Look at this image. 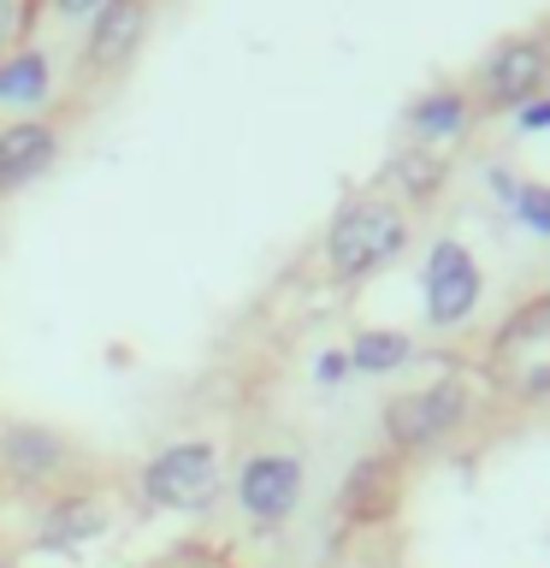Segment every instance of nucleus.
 <instances>
[{
  "instance_id": "1",
  "label": "nucleus",
  "mask_w": 550,
  "mask_h": 568,
  "mask_svg": "<svg viewBox=\"0 0 550 568\" xmlns=\"http://www.w3.org/2000/svg\"><path fill=\"white\" fill-rule=\"evenodd\" d=\"M408 243V220L390 202H349L326 231V266L337 278H367L397 261Z\"/></svg>"
},
{
  "instance_id": "2",
  "label": "nucleus",
  "mask_w": 550,
  "mask_h": 568,
  "mask_svg": "<svg viewBox=\"0 0 550 568\" xmlns=\"http://www.w3.org/2000/svg\"><path fill=\"white\" fill-rule=\"evenodd\" d=\"M142 497L177 515L207 509L220 497V456H213V444H172V450H160L142 468Z\"/></svg>"
},
{
  "instance_id": "3",
  "label": "nucleus",
  "mask_w": 550,
  "mask_h": 568,
  "mask_svg": "<svg viewBox=\"0 0 550 568\" xmlns=\"http://www.w3.org/2000/svg\"><path fill=\"white\" fill-rule=\"evenodd\" d=\"M461 415H468V385L461 379H438V385H420V390H403L390 397L385 408V438L397 450H432L438 438H450Z\"/></svg>"
},
{
  "instance_id": "4",
  "label": "nucleus",
  "mask_w": 550,
  "mask_h": 568,
  "mask_svg": "<svg viewBox=\"0 0 550 568\" xmlns=\"http://www.w3.org/2000/svg\"><path fill=\"white\" fill-rule=\"evenodd\" d=\"M497 379L521 397H550V302H532L497 332Z\"/></svg>"
},
{
  "instance_id": "5",
  "label": "nucleus",
  "mask_w": 550,
  "mask_h": 568,
  "mask_svg": "<svg viewBox=\"0 0 550 568\" xmlns=\"http://www.w3.org/2000/svg\"><path fill=\"white\" fill-rule=\"evenodd\" d=\"M420 284H426V320H432V326H461L479 302V266H473L468 248L450 243V237L432 243Z\"/></svg>"
},
{
  "instance_id": "6",
  "label": "nucleus",
  "mask_w": 550,
  "mask_h": 568,
  "mask_svg": "<svg viewBox=\"0 0 550 568\" xmlns=\"http://www.w3.org/2000/svg\"><path fill=\"white\" fill-rule=\"evenodd\" d=\"M550 78V48L532 36V42H503L479 71V95L486 106H527L539 101V89Z\"/></svg>"
},
{
  "instance_id": "7",
  "label": "nucleus",
  "mask_w": 550,
  "mask_h": 568,
  "mask_svg": "<svg viewBox=\"0 0 550 568\" xmlns=\"http://www.w3.org/2000/svg\"><path fill=\"white\" fill-rule=\"evenodd\" d=\"M237 497L255 521H284L296 504H302V462L296 456H248L243 462V479H237Z\"/></svg>"
},
{
  "instance_id": "8",
  "label": "nucleus",
  "mask_w": 550,
  "mask_h": 568,
  "mask_svg": "<svg viewBox=\"0 0 550 568\" xmlns=\"http://www.w3.org/2000/svg\"><path fill=\"white\" fill-rule=\"evenodd\" d=\"M142 30H149V0H106L89 24L83 71H124L131 53L142 48Z\"/></svg>"
},
{
  "instance_id": "9",
  "label": "nucleus",
  "mask_w": 550,
  "mask_h": 568,
  "mask_svg": "<svg viewBox=\"0 0 550 568\" xmlns=\"http://www.w3.org/2000/svg\"><path fill=\"white\" fill-rule=\"evenodd\" d=\"M53 149H60V136H53L48 124H35V119L7 124V131H0V190L30 184V178L53 160Z\"/></svg>"
},
{
  "instance_id": "10",
  "label": "nucleus",
  "mask_w": 550,
  "mask_h": 568,
  "mask_svg": "<svg viewBox=\"0 0 550 568\" xmlns=\"http://www.w3.org/2000/svg\"><path fill=\"white\" fill-rule=\"evenodd\" d=\"M0 456H7V468L18 479H48L60 468V438L42 433V426H12V433L0 438Z\"/></svg>"
},
{
  "instance_id": "11",
  "label": "nucleus",
  "mask_w": 550,
  "mask_h": 568,
  "mask_svg": "<svg viewBox=\"0 0 550 568\" xmlns=\"http://www.w3.org/2000/svg\"><path fill=\"white\" fill-rule=\"evenodd\" d=\"M101 527H106V515H101L95 504H89V497H71V504H53V509H48V521H42V545L71 550V545L95 539Z\"/></svg>"
},
{
  "instance_id": "12",
  "label": "nucleus",
  "mask_w": 550,
  "mask_h": 568,
  "mask_svg": "<svg viewBox=\"0 0 550 568\" xmlns=\"http://www.w3.org/2000/svg\"><path fill=\"white\" fill-rule=\"evenodd\" d=\"M48 95V60L42 53H7V65H0V101L7 106H35Z\"/></svg>"
},
{
  "instance_id": "13",
  "label": "nucleus",
  "mask_w": 550,
  "mask_h": 568,
  "mask_svg": "<svg viewBox=\"0 0 550 568\" xmlns=\"http://www.w3.org/2000/svg\"><path fill=\"white\" fill-rule=\"evenodd\" d=\"M461 119H468V101L456 95V89H438V95H420L415 101V113H408V124H415L420 136H456L461 131Z\"/></svg>"
},
{
  "instance_id": "14",
  "label": "nucleus",
  "mask_w": 550,
  "mask_h": 568,
  "mask_svg": "<svg viewBox=\"0 0 550 568\" xmlns=\"http://www.w3.org/2000/svg\"><path fill=\"white\" fill-rule=\"evenodd\" d=\"M403 362H408V337L403 332H361L355 349H349V367H361V373H390Z\"/></svg>"
},
{
  "instance_id": "15",
  "label": "nucleus",
  "mask_w": 550,
  "mask_h": 568,
  "mask_svg": "<svg viewBox=\"0 0 550 568\" xmlns=\"http://www.w3.org/2000/svg\"><path fill=\"white\" fill-rule=\"evenodd\" d=\"M379 479H397V468H390V462H361V468H355V479H349V491H344V504H349L355 515H385L390 491H379Z\"/></svg>"
},
{
  "instance_id": "16",
  "label": "nucleus",
  "mask_w": 550,
  "mask_h": 568,
  "mask_svg": "<svg viewBox=\"0 0 550 568\" xmlns=\"http://www.w3.org/2000/svg\"><path fill=\"white\" fill-rule=\"evenodd\" d=\"M515 213H521L539 237H550V190L544 184H521V190H515Z\"/></svg>"
},
{
  "instance_id": "17",
  "label": "nucleus",
  "mask_w": 550,
  "mask_h": 568,
  "mask_svg": "<svg viewBox=\"0 0 550 568\" xmlns=\"http://www.w3.org/2000/svg\"><path fill=\"white\" fill-rule=\"evenodd\" d=\"M521 131H550V95H539V101L521 106Z\"/></svg>"
},
{
  "instance_id": "18",
  "label": "nucleus",
  "mask_w": 550,
  "mask_h": 568,
  "mask_svg": "<svg viewBox=\"0 0 550 568\" xmlns=\"http://www.w3.org/2000/svg\"><path fill=\"white\" fill-rule=\"evenodd\" d=\"M344 373H349V355H337V349H326V355H319V379H344Z\"/></svg>"
},
{
  "instance_id": "19",
  "label": "nucleus",
  "mask_w": 550,
  "mask_h": 568,
  "mask_svg": "<svg viewBox=\"0 0 550 568\" xmlns=\"http://www.w3.org/2000/svg\"><path fill=\"white\" fill-rule=\"evenodd\" d=\"M53 7H60L65 18H95V12L106 7V0H53Z\"/></svg>"
},
{
  "instance_id": "20",
  "label": "nucleus",
  "mask_w": 550,
  "mask_h": 568,
  "mask_svg": "<svg viewBox=\"0 0 550 568\" xmlns=\"http://www.w3.org/2000/svg\"><path fill=\"white\" fill-rule=\"evenodd\" d=\"M18 18H24V12H18V0H0V48H7V36L18 30Z\"/></svg>"
},
{
  "instance_id": "21",
  "label": "nucleus",
  "mask_w": 550,
  "mask_h": 568,
  "mask_svg": "<svg viewBox=\"0 0 550 568\" xmlns=\"http://www.w3.org/2000/svg\"><path fill=\"white\" fill-rule=\"evenodd\" d=\"M0 568H7V562H0Z\"/></svg>"
}]
</instances>
